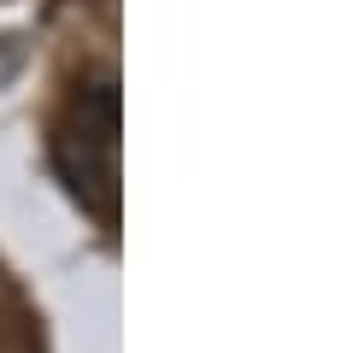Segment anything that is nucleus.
Returning <instances> with one entry per match:
<instances>
[{
  "mask_svg": "<svg viewBox=\"0 0 353 353\" xmlns=\"http://www.w3.org/2000/svg\"><path fill=\"white\" fill-rule=\"evenodd\" d=\"M53 159H59L71 194L94 218L118 212V83L112 77H88L71 88Z\"/></svg>",
  "mask_w": 353,
  "mask_h": 353,
  "instance_id": "obj_1",
  "label": "nucleus"
}]
</instances>
